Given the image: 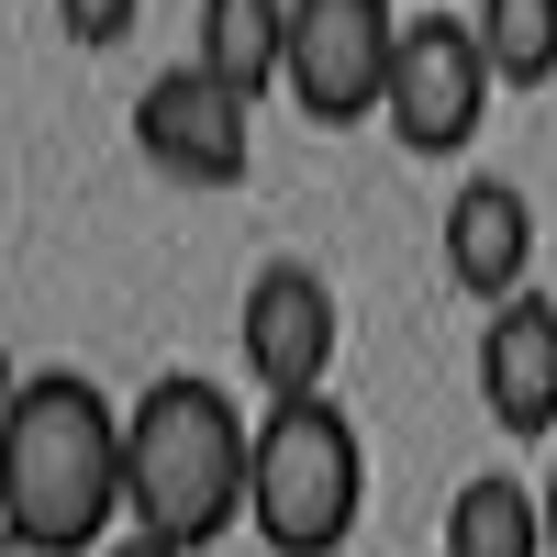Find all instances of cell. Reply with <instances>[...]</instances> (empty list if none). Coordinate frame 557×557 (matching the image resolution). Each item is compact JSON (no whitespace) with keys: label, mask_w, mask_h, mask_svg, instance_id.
<instances>
[{"label":"cell","mask_w":557,"mask_h":557,"mask_svg":"<svg viewBox=\"0 0 557 557\" xmlns=\"http://www.w3.org/2000/svg\"><path fill=\"white\" fill-rule=\"evenodd\" d=\"M0 524L23 557H89L112 524L134 535L123 480V401L89 368H34L0 424Z\"/></svg>","instance_id":"cell-1"},{"label":"cell","mask_w":557,"mask_h":557,"mask_svg":"<svg viewBox=\"0 0 557 557\" xmlns=\"http://www.w3.org/2000/svg\"><path fill=\"white\" fill-rule=\"evenodd\" d=\"M246 469L257 424L212 368H168L123 401V480H134V535H157L178 557H201L246 524Z\"/></svg>","instance_id":"cell-2"},{"label":"cell","mask_w":557,"mask_h":557,"mask_svg":"<svg viewBox=\"0 0 557 557\" xmlns=\"http://www.w3.org/2000/svg\"><path fill=\"white\" fill-rule=\"evenodd\" d=\"M368 513V446L346 424V401H278L257 412V469H246V535L268 557H346Z\"/></svg>","instance_id":"cell-3"},{"label":"cell","mask_w":557,"mask_h":557,"mask_svg":"<svg viewBox=\"0 0 557 557\" xmlns=\"http://www.w3.org/2000/svg\"><path fill=\"white\" fill-rule=\"evenodd\" d=\"M401 23L412 12H391V0H290V101H301V123L346 134L368 112H391Z\"/></svg>","instance_id":"cell-4"},{"label":"cell","mask_w":557,"mask_h":557,"mask_svg":"<svg viewBox=\"0 0 557 557\" xmlns=\"http://www.w3.org/2000/svg\"><path fill=\"white\" fill-rule=\"evenodd\" d=\"M491 45H480V12H412L401 23V67H391V134L412 157H457V146H480V123H491Z\"/></svg>","instance_id":"cell-5"},{"label":"cell","mask_w":557,"mask_h":557,"mask_svg":"<svg viewBox=\"0 0 557 557\" xmlns=\"http://www.w3.org/2000/svg\"><path fill=\"white\" fill-rule=\"evenodd\" d=\"M235 335H246V380L278 401H323L335 391V346H346V312H335V278H323L312 257H268L246 278V312H235Z\"/></svg>","instance_id":"cell-6"},{"label":"cell","mask_w":557,"mask_h":557,"mask_svg":"<svg viewBox=\"0 0 557 557\" xmlns=\"http://www.w3.org/2000/svg\"><path fill=\"white\" fill-rule=\"evenodd\" d=\"M134 146H146V168L178 178V190H235L257 168V101L223 89L212 67H157L146 101H134Z\"/></svg>","instance_id":"cell-7"},{"label":"cell","mask_w":557,"mask_h":557,"mask_svg":"<svg viewBox=\"0 0 557 557\" xmlns=\"http://www.w3.org/2000/svg\"><path fill=\"white\" fill-rule=\"evenodd\" d=\"M446 278L480 312H502V301L535 290V201L513 190V178H491V168L457 178V201H446Z\"/></svg>","instance_id":"cell-8"},{"label":"cell","mask_w":557,"mask_h":557,"mask_svg":"<svg viewBox=\"0 0 557 557\" xmlns=\"http://www.w3.org/2000/svg\"><path fill=\"white\" fill-rule=\"evenodd\" d=\"M480 412L502 435H557V301L546 290L480 323Z\"/></svg>","instance_id":"cell-9"},{"label":"cell","mask_w":557,"mask_h":557,"mask_svg":"<svg viewBox=\"0 0 557 557\" xmlns=\"http://www.w3.org/2000/svg\"><path fill=\"white\" fill-rule=\"evenodd\" d=\"M190 67H212L223 89H290V0H201L190 23Z\"/></svg>","instance_id":"cell-10"},{"label":"cell","mask_w":557,"mask_h":557,"mask_svg":"<svg viewBox=\"0 0 557 557\" xmlns=\"http://www.w3.org/2000/svg\"><path fill=\"white\" fill-rule=\"evenodd\" d=\"M446 557H546V491H524L513 469L457 480V502H446Z\"/></svg>","instance_id":"cell-11"},{"label":"cell","mask_w":557,"mask_h":557,"mask_svg":"<svg viewBox=\"0 0 557 557\" xmlns=\"http://www.w3.org/2000/svg\"><path fill=\"white\" fill-rule=\"evenodd\" d=\"M480 45H491V78L502 89H546L557 78V0H491Z\"/></svg>","instance_id":"cell-12"},{"label":"cell","mask_w":557,"mask_h":557,"mask_svg":"<svg viewBox=\"0 0 557 557\" xmlns=\"http://www.w3.org/2000/svg\"><path fill=\"white\" fill-rule=\"evenodd\" d=\"M67 34H78V45H112V34H134V12H123V0H78Z\"/></svg>","instance_id":"cell-13"},{"label":"cell","mask_w":557,"mask_h":557,"mask_svg":"<svg viewBox=\"0 0 557 557\" xmlns=\"http://www.w3.org/2000/svg\"><path fill=\"white\" fill-rule=\"evenodd\" d=\"M101 557H178V546H157V535H112Z\"/></svg>","instance_id":"cell-14"},{"label":"cell","mask_w":557,"mask_h":557,"mask_svg":"<svg viewBox=\"0 0 557 557\" xmlns=\"http://www.w3.org/2000/svg\"><path fill=\"white\" fill-rule=\"evenodd\" d=\"M546 557H557V469H546Z\"/></svg>","instance_id":"cell-15"}]
</instances>
